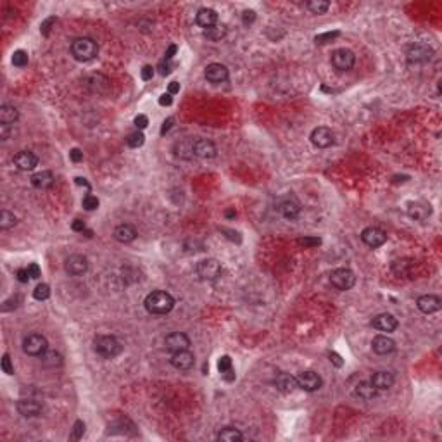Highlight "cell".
Returning a JSON list of instances; mask_svg holds the SVG:
<instances>
[{"label":"cell","instance_id":"4fadbf2b","mask_svg":"<svg viewBox=\"0 0 442 442\" xmlns=\"http://www.w3.org/2000/svg\"><path fill=\"white\" fill-rule=\"evenodd\" d=\"M64 270H66V273H69L73 276H80V275L86 273V270H88V261H86L85 256L73 254L64 261Z\"/></svg>","mask_w":442,"mask_h":442},{"label":"cell","instance_id":"5bb4252c","mask_svg":"<svg viewBox=\"0 0 442 442\" xmlns=\"http://www.w3.org/2000/svg\"><path fill=\"white\" fill-rule=\"evenodd\" d=\"M216 145L211 140L206 138H197L193 140V156L201 159H213L216 156Z\"/></svg>","mask_w":442,"mask_h":442},{"label":"cell","instance_id":"681fc988","mask_svg":"<svg viewBox=\"0 0 442 442\" xmlns=\"http://www.w3.org/2000/svg\"><path fill=\"white\" fill-rule=\"evenodd\" d=\"M69 159H71L73 163H80V161H83V152H81L80 149H71V152H69Z\"/></svg>","mask_w":442,"mask_h":442},{"label":"cell","instance_id":"7bdbcfd3","mask_svg":"<svg viewBox=\"0 0 442 442\" xmlns=\"http://www.w3.org/2000/svg\"><path fill=\"white\" fill-rule=\"evenodd\" d=\"M321 243V238L318 237H304V238H299V245L303 247H316Z\"/></svg>","mask_w":442,"mask_h":442},{"label":"cell","instance_id":"6f0895ef","mask_svg":"<svg viewBox=\"0 0 442 442\" xmlns=\"http://www.w3.org/2000/svg\"><path fill=\"white\" fill-rule=\"evenodd\" d=\"M180 92V83L178 81H171V83H169V86H168V93L169 95H175V93H178Z\"/></svg>","mask_w":442,"mask_h":442},{"label":"cell","instance_id":"9f6ffc18","mask_svg":"<svg viewBox=\"0 0 442 442\" xmlns=\"http://www.w3.org/2000/svg\"><path fill=\"white\" fill-rule=\"evenodd\" d=\"M71 226H73V230H74V232H81V233L85 232V223L81 221V220H74Z\"/></svg>","mask_w":442,"mask_h":442},{"label":"cell","instance_id":"f907efd6","mask_svg":"<svg viewBox=\"0 0 442 442\" xmlns=\"http://www.w3.org/2000/svg\"><path fill=\"white\" fill-rule=\"evenodd\" d=\"M56 23V18H48L45 19V21L42 23V28H40V31H42V35H48V31H51V26Z\"/></svg>","mask_w":442,"mask_h":442},{"label":"cell","instance_id":"30bf717a","mask_svg":"<svg viewBox=\"0 0 442 442\" xmlns=\"http://www.w3.org/2000/svg\"><path fill=\"white\" fill-rule=\"evenodd\" d=\"M311 142L318 149H326L335 143V133L326 126H318L311 131Z\"/></svg>","mask_w":442,"mask_h":442},{"label":"cell","instance_id":"1f68e13d","mask_svg":"<svg viewBox=\"0 0 442 442\" xmlns=\"http://www.w3.org/2000/svg\"><path fill=\"white\" fill-rule=\"evenodd\" d=\"M216 439L221 440V442H238V440H243V435H242L240 430H237V428L225 427L220 433H218Z\"/></svg>","mask_w":442,"mask_h":442},{"label":"cell","instance_id":"6da1fadb","mask_svg":"<svg viewBox=\"0 0 442 442\" xmlns=\"http://www.w3.org/2000/svg\"><path fill=\"white\" fill-rule=\"evenodd\" d=\"M143 306L151 315H168L175 308V299L164 290H154L145 297Z\"/></svg>","mask_w":442,"mask_h":442},{"label":"cell","instance_id":"52a82bcc","mask_svg":"<svg viewBox=\"0 0 442 442\" xmlns=\"http://www.w3.org/2000/svg\"><path fill=\"white\" fill-rule=\"evenodd\" d=\"M195 271L201 280H216L221 275L223 268L216 259H202L197 263Z\"/></svg>","mask_w":442,"mask_h":442},{"label":"cell","instance_id":"f6af8a7d","mask_svg":"<svg viewBox=\"0 0 442 442\" xmlns=\"http://www.w3.org/2000/svg\"><path fill=\"white\" fill-rule=\"evenodd\" d=\"M338 35H340L338 31H328V33H323V35H318L315 40H316V43H326L328 40L337 38Z\"/></svg>","mask_w":442,"mask_h":442},{"label":"cell","instance_id":"6125c7cd","mask_svg":"<svg viewBox=\"0 0 442 442\" xmlns=\"http://www.w3.org/2000/svg\"><path fill=\"white\" fill-rule=\"evenodd\" d=\"M221 375H223V378L228 380V382H232V380H235V373H233V370H228V371H225V373H221Z\"/></svg>","mask_w":442,"mask_h":442},{"label":"cell","instance_id":"ab89813d","mask_svg":"<svg viewBox=\"0 0 442 442\" xmlns=\"http://www.w3.org/2000/svg\"><path fill=\"white\" fill-rule=\"evenodd\" d=\"M83 208L86 211H95L99 208V199L95 195H92V193H88V195L83 197Z\"/></svg>","mask_w":442,"mask_h":442},{"label":"cell","instance_id":"9c48e42d","mask_svg":"<svg viewBox=\"0 0 442 442\" xmlns=\"http://www.w3.org/2000/svg\"><path fill=\"white\" fill-rule=\"evenodd\" d=\"M296 378H297V387L306 392H316L323 385V380H321L320 375L315 373V371H301Z\"/></svg>","mask_w":442,"mask_h":442},{"label":"cell","instance_id":"ffe728a7","mask_svg":"<svg viewBox=\"0 0 442 442\" xmlns=\"http://www.w3.org/2000/svg\"><path fill=\"white\" fill-rule=\"evenodd\" d=\"M164 344H166L168 351L176 353V351H185V349L190 348V338L181 332H173L166 337Z\"/></svg>","mask_w":442,"mask_h":442},{"label":"cell","instance_id":"d4e9b609","mask_svg":"<svg viewBox=\"0 0 442 442\" xmlns=\"http://www.w3.org/2000/svg\"><path fill=\"white\" fill-rule=\"evenodd\" d=\"M394 375L389 373V371H377V373L371 377L370 382L373 383V387L377 390H389L392 385H394Z\"/></svg>","mask_w":442,"mask_h":442},{"label":"cell","instance_id":"836d02e7","mask_svg":"<svg viewBox=\"0 0 442 442\" xmlns=\"http://www.w3.org/2000/svg\"><path fill=\"white\" fill-rule=\"evenodd\" d=\"M204 35L208 36L209 40H213V42H218V40H221L223 36L226 35V26L225 24H214V26L208 28V30H204Z\"/></svg>","mask_w":442,"mask_h":442},{"label":"cell","instance_id":"816d5d0a","mask_svg":"<svg viewBox=\"0 0 442 442\" xmlns=\"http://www.w3.org/2000/svg\"><path fill=\"white\" fill-rule=\"evenodd\" d=\"M28 273H30V276H31V278H38V276H40V273H42V271H40V266H38V264L31 263L30 266H28Z\"/></svg>","mask_w":442,"mask_h":442},{"label":"cell","instance_id":"91938a15","mask_svg":"<svg viewBox=\"0 0 442 442\" xmlns=\"http://www.w3.org/2000/svg\"><path fill=\"white\" fill-rule=\"evenodd\" d=\"M176 54V45H169L168 47V51H166V61H169V59H173V56H175Z\"/></svg>","mask_w":442,"mask_h":442},{"label":"cell","instance_id":"4316f807","mask_svg":"<svg viewBox=\"0 0 442 442\" xmlns=\"http://www.w3.org/2000/svg\"><path fill=\"white\" fill-rule=\"evenodd\" d=\"M278 211H280V214H282L285 220L292 221V220H296V218L299 216L301 204L297 201H294V199H287V201H283L282 204L278 206Z\"/></svg>","mask_w":442,"mask_h":442},{"label":"cell","instance_id":"11a10c76","mask_svg":"<svg viewBox=\"0 0 442 442\" xmlns=\"http://www.w3.org/2000/svg\"><path fill=\"white\" fill-rule=\"evenodd\" d=\"M330 361H332V363H333V365H335V366H337V368H340V366H342V365H344V361H342V358H340V356H338V354H337V353H330Z\"/></svg>","mask_w":442,"mask_h":442},{"label":"cell","instance_id":"60d3db41","mask_svg":"<svg viewBox=\"0 0 442 442\" xmlns=\"http://www.w3.org/2000/svg\"><path fill=\"white\" fill-rule=\"evenodd\" d=\"M83 433H85V423L81 420H78L76 423H74V427H73L71 439L73 440H80L81 437H83Z\"/></svg>","mask_w":442,"mask_h":442},{"label":"cell","instance_id":"c3c4849f","mask_svg":"<svg viewBox=\"0 0 442 442\" xmlns=\"http://www.w3.org/2000/svg\"><path fill=\"white\" fill-rule=\"evenodd\" d=\"M242 21H243V24H253L256 21V12L254 11H243Z\"/></svg>","mask_w":442,"mask_h":442},{"label":"cell","instance_id":"be15d7a7","mask_svg":"<svg viewBox=\"0 0 442 442\" xmlns=\"http://www.w3.org/2000/svg\"><path fill=\"white\" fill-rule=\"evenodd\" d=\"M74 180H76V183H78V185H83L85 188H90L88 181H86L85 178H80V176H78V178H74Z\"/></svg>","mask_w":442,"mask_h":442},{"label":"cell","instance_id":"ba28073f","mask_svg":"<svg viewBox=\"0 0 442 442\" xmlns=\"http://www.w3.org/2000/svg\"><path fill=\"white\" fill-rule=\"evenodd\" d=\"M433 56V48L425 43H413L406 52L408 63L411 64H423L430 61Z\"/></svg>","mask_w":442,"mask_h":442},{"label":"cell","instance_id":"ee69618b","mask_svg":"<svg viewBox=\"0 0 442 442\" xmlns=\"http://www.w3.org/2000/svg\"><path fill=\"white\" fill-rule=\"evenodd\" d=\"M0 365H2V370H4V373H6V375H12V373H14V368H12V363H11L9 354H4L2 361H0Z\"/></svg>","mask_w":442,"mask_h":442},{"label":"cell","instance_id":"74e56055","mask_svg":"<svg viewBox=\"0 0 442 442\" xmlns=\"http://www.w3.org/2000/svg\"><path fill=\"white\" fill-rule=\"evenodd\" d=\"M143 142H145V137H143L142 131H135V133H131L130 137L126 138V143L130 145L131 149H138L143 145Z\"/></svg>","mask_w":442,"mask_h":442},{"label":"cell","instance_id":"7a4b0ae2","mask_svg":"<svg viewBox=\"0 0 442 442\" xmlns=\"http://www.w3.org/2000/svg\"><path fill=\"white\" fill-rule=\"evenodd\" d=\"M71 54H73L74 59L80 61V63H88V61H92L97 57L99 45L95 40L86 38V36H83V38H76V40H73V43H71Z\"/></svg>","mask_w":442,"mask_h":442},{"label":"cell","instance_id":"83f0119b","mask_svg":"<svg viewBox=\"0 0 442 442\" xmlns=\"http://www.w3.org/2000/svg\"><path fill=\"white\" fill-rule=\"evenodd\" d=\"M175 156L180 159H192L193 158V140L192 138H183L180 142L175 143L173 147Z\"/></svg>","mask_w":442,"mask_h":442},{"label":"cell","instance_id":"4dcf8cb0","mask_svg":"<svg viewBox=\"0 0 442 442\" xmlns=\"http://www.w3.org/2000/svg\"><path fill=\"white\" fill-rule=\"evenodd\" d=\"M19 118V113L18 109H16L14 106H9V104H4L2 107H0V123L2 125H12V123H16Z\"/></svg>","mask_w":442,"mask_h":442},{"label":"cell","instance_id":"7402d4cb","mask_svg":"<svg viewBox=\"0 0 442 442\" xmlns=\"http://www.w3.org/2000/svg\"><path fill=\"white\" fill-rule=\"evenodd\" d=\"M371 349H373V353L380 354V356H385V354L394 353L396 342L387 335H377L371 340Z\"/></svg>","mask_w":442,"mask_h":442},{"label":"cell","instance_id":"f5cc1de1","mask_svg":"<svg viewBox=\"0 0 442 442\" xmlns=\"http://www.w3.org/2000/svg\"><path fill=\"white\" fill-rule=\"evenodd\" d=\"M149 125V119H147V116H143V114H140V116H137L135 118V126L137 128H140V130H143V128H145Z\"/></svg>","mask_w":442,"mask_h":442},{"label":"cell","instance_id":"8d00e7d4","mask_svg":"<svg viewBox=\"0 0 442 442\" xmlns=\"http://www.w3.org/2000/svg\"><path fill=\"white\" fill-rule=\"evenodd\" d=\"M33 297H35L36 301H47L48 297H51V287H48L47 283L36 285L35 290H33Z\"/></svg>","mask_w":442,"mask_h":442},{"label":"cell","instance_id":"f546056e","mask_svg":"<svg viewBox=\"0 0 442 442\" xmlns=\"http://www.w3.org/2000/svg\"><path fill=\"white\" fill-rule=\"evenodd\" d=\"M377 389L373 387V383L371 382H359L356 385V389H354V394L358 396L359 399L363 401H371L377 398Z\"/></svg>","mask_w":442,"mask_h":442},{"label":"cell","instance_id":"e7e4bbea","mask_svg":"<svg viewBox=\"0 0 442 442\" xmlns=\"http://www.w3.org/2000/svg\"><path fill=\"white\" fill-rule=\"evenodd\" d=\"M226 216H228V218H233V216H235V211H228V213H226Z\"/></svg>","mask_w":442,"mask_h":442},{"label":"cell","instance_id":"d6a6232c","mask_svg":"<svg viewBox=\"0 0 442 442\" xmlns=\"http://www.w3.org/2000/svg\"><path fill=\"white\" fill-rule=\"evenodd\" d=\"M42 363L43 366H48V368H54V366H61L63 365V356L56 351H45L42 354Z\"/></svg>","mask_w":442,"mask_h":442},{"label":"cell","instance_id":"9a60e30c","mask_svg":"<svg viewBox=\"0 0 442 442\" xmlns=\"http://www.w3.org/2000/svg\"><path fill=\"white\" fill-rule=\"evenodd\" d=\"M416 306H418V309H420L421 313H423V315H433V313L440 311L442 301H440V297L428 294V296L418 297V301H416Z\"/></svg>","mask_w":442,"mask_h":442},{"label":"cell","instance_id":"484cf974","mask_svg":"<svg viewBox=\"0 0 442 442\" xmlns=\"http://www.w3.org/2000/svg\"><path fill=\"white\" fill-rule=\"evenodd\" d=\"M113 237L121 243H130L137 238V230L131 225H118L113 232Z\"/></svg>","mask_w":442,"mask_h":442},{"label":"cell","instance_id":"d6986e66","mask_svg":"<svg viewBox=\"0 0 442 442\" xmlns=\"http://www.w3.org/2000/svg\"><path fill=\"white\" fill-rule=\"evenodd\" d=\"M14 164L21 171H31V169L38 166V158L30 151H21L14 156Z\"/></svg>","mask_w":442,"mask_h":442},{"label":"cell","instance_id":"44dd1931","mask_svg":"<svg viewBox=\"0 0 442 442\" xmlns=\"http://www.w3.org/2000/svg\"><path fill=\"white\" fill-rule=\"evenodd\" d=\"M408 214H410V218L415 221H425L432 214V208L430 204L421 202V201L410 202V204H408Z\"/></svg>","mask_w":442,"mask_h":442},{"label":"cell","instance_id":"2e32d148","mask_svg":"<svg viewBox=\"0 0 442 442\" xmlns=\"http://www.w3.org/2000/svg\"><path fill=\"white\" fill-rule=\"evenodd\" d=\"M398 318H394L390 315V313H382V315H377L371 320V326L373 328L380 330V332H394L396 328H398Z\"/></svg>","mask_w":442,"mask_h":442},{"label":"cell","instance_id":"f35d334b","mask_svg":"<svg viewBox=\"0 0 442 442\" xmlns=\"http://www.w3.org/2000/svg\"><path fill=\"white\" fill-rule=\"evenodd\" d=\"M12 64L18 66V68H24L28 64V54L24 51H16L12 54Z\"/></svg>","mask_w":442,"mask_h":442},{"label":"cell","instance_id":"8fae6325","mask_svg":"<svg viewBox=\"0 0 442 442\" xmlns=\"http://www.w3.org/2000/svg\"><path fill=\"white\" fill-rule=\"evenodd\" d=\"M361 240L366 243L371 249H377V247L383 245L387 242V233L383 230L377 228V226H368L361 232Z\"/></svg>","mask_w":442,"mask_h":442},{"label":"cell","instance_id":"8992f818","mask_svg":"<svg viewBox=\"0 0 442 442\" xmlns=\"http://www.w3.org/2000/svg\"><path fill=\"white\" fill-rule=\"evenodd\" d=\"M354 61H356V56L349 48H337V51L332 52V57H330V63L337 71H349L354 66Z\"/></svg>","mask_w":442,"mask_h":442},{"label":"cell","instance_id":"ac0fdd59","mask_svg":"<svg viewBox=\"0 0 442 442\" xmlns=\"http://www.w3.org/2000/svg\"><path fill=\"white\" fill-rule=\"evenodd\" d=\"M204 76H206V80L211 81V83H223V81L228 80V68L223 64L213 63L206 68Z\"/></svg>","mask_w":442,"mask_h":442},{"label":"cell","instance_id":"603a6c76","mask_svg":"<svg viewBox=\"0 0 442 442\" xmlns=\"http://www.w3.org/2000/svg\"><path fill=\"white\" fill-rule=\"evenodd\" d=\"M195 23L199 24L201 28H204V30H208V28L218 24L216 11L209 9V7H202V9L197 11V14H195Z\"/></svg>","mask_w":442,"mask_h":442},{"label":"cell","instance_id":"277c9868","mask_svg":"<svg viewBox=\"0 0 442 442\" xmlns=\"http://www.w3.org/2000/svg\"><path fill=\"white\" fill-rule=\"evenodd\" d=\"M48 349L47 338L40 333H30L28 337H24L23 340V351L28 356H42L45 351Z\"/></svg>","mask_w":442,"mask_h":442},{"label":"cell","instance_id":"680465c9","mask_svg":"<svg viewBox=\"0 0 442 442\" xmlns=\"http://www.w3.org/2000/svg\"><path fill=\"white\" fill-rule=\"evenodd\" d=\"M173 121H175V119H173V118H168L166 121L163 123V128H161V135H166V133H168L169 128H171V125H173Z\"/></svg>","mask_w":442,"mask_h":442},{"label":"cell","instance_id":"94428289","mask_svg":"<svg viewBox=\"0 0 442 442\" xmlns=\"http://www.w3.org/2000/svg\"><path fill=\"white\" fill-rule=\"evenodd\" d=\"M159 69H161V74H169V73H171V66L164 64V63L159 64Z\"/></svg>","mask_w":442,"mask_h":442},{"label":"cell","instance_id":"bcb514c9","mask_svg":"<svg viewBox=\"0 0 442 442\" xmlns=\"http://www.w3.org/2000/svg\"><path fill=\"white\" fill-rule=\"evenodd\" d=\"M140 76H142L143 81L152 80V76H154V68H152V66H149V64H145L142 68V71H140Z\"/></svg>","mask_w":442,"mask_h":442},{"label":"cell","instance_id":"e575fe53","mask_svg":"<svg viewBox=\"0 0 442 442\" xmlns=\"http://www.w3.org/2000/svg\"><path fill=\"white\" fill-rule=\"evenodd\" d=\"M16 223H18V218H16L12 213H9L7 209H4L2 213H0V228H2V230L14 228Z\"/></svg>","mask_w":442,"mask_h":442},{"label":"cell","instance_id":"7dc6e473","mask_svg":"<svg viewBox=\"0 0 442 442\" xmlns=\"http://www.w3.org/2000/svg\"><path fill=\"white\" fill-rule=\"evenodd\" d=\"M16 278H18L21 283H28V280L31 278L30 273H28V268H21V270L16 271Z\"/></svg>","mask_w":442,"mask_h":442},{"label":"cell","instance_id":"b9f144b4","mask_svg":"<svg viewBox=\"0 0 442 442\" xmlns=\"http://www.w3.org/2000/svg\"><path fill=\"white\" fill-rule=\"evenodd\" d=\"M218 370H220L221 373L232 370V358H230V356H221L220 361H218Z\"/></svg>","mask_w":442,"mask_h":442},{"label":"cell","instance_id":"db71d44e","mask_svg":"<svg viewBox=\"0 0 442 442\" xmlns=\"http://www.w3.org/2000/svg\"><path fill=\"white\" fill-rule=\"evenodd\" d=\"M171 102H173V95H169V93H163L159 97L161 106H171Z\"/></svg>","mask_w":442,"mask_h":442},{"label":"cell","instance_id":"e0dca14e","mask_svg":"<svg viewBox=\"0 0 442 442\" xmlns=\"http://www.w3.org/2000/svg\"><path fill=\"white\" fill-rule=\"evenodd\" d=\"M16 408H18L19 415H23L24 418H35V416H38L43 410L42 404L35 399H19Z\"/></svg>","mask_w":442,"mask_h":442},{"label":"cell","instance_id":"7c38bea8","mask_svg":"<svg viewBox=\"0 0 442 442\" xmlns=\"http://www.w3.org/2000/svg\"><path fill=\"white\" fill-rule=\"evenodd\" d=\"M169 363H171L173 368L180 370V371H188L193 368V365H195V358H193V354L190 353L188 349L185 351H176V353L171 354V359H169Z\"/></svg>","mask_w":442,"mask_h":442},{"label":"cell","instance_id":"3957f363","mask_svg":"<svg viewBox=\"0 0 442 442\" xmlns=\"http://www.w3.org/2000/svg\"><path fill=\"white\" fill-rule=\"evenodd\" d=\"M93 349L99 356L106 359H113L123 353L121 342L113 335H97L93 340Z\"/></svg>","mask_w":442,"mask_h":442},{"label":"cell","instance_id":"5b68a950","mask_svg":"<svg viewBox=\"0 0 442 442\" xmlns=\"http://www.w3.org/2000/svg\"><path fill=\"white\" fill-rule=\"evenodd\" d=\"M330 283L338 290H349L356 283V276L348 268H337L330 273Z\"/></svg>","mask_w":442,"mask_h":442},{"label":"cell","instance_id":"f1b7e54d","mask_svg":"<svg viewBox=\"0 0 442 442\" xmlns=\"http://www.w3.org/2000/svg\"><path fill=\"white\" fill-rule=\"evenodd\" d=\"M31 185L36 188H51L54 185V175L51 171H38L31 176Z\"/></svg>","mask_w":442,"mask_h":442},{"label":"cell","instance_id":"cb8c5ba5","mask_svg":"<svg viewBox=\"0 0 442 442\" xmlns=\"http://www.w3.org/2000/svg\"><path fill=\"white\" fill-rule=\"evenodd\" d=\"M273 383L276 389L283 392V394H290V392H294L296 389H299V387H297V378L288 373H278Z\"/></svg>","mask_w":442,"mask_h":442},{"label":"cell","instance_id":"d590c367","mask_svg":"<svg viewBox=\"0 0 442 442\" xmlns=\"http://www.w3.org/2000/svg\"><path fill=\"white\" fill-rule=\"evenodd\" d=\"M308 9L311 11L313 14H325V12L330 9V2H325V0H313V2L308 4Z\"/></svg>","mask_w":442,"mask_h":442}]
</instances>
